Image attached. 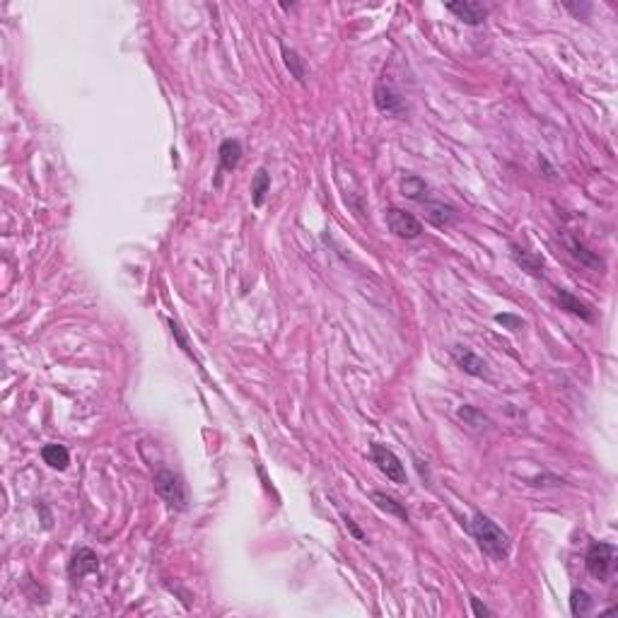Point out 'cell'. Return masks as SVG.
<instances>
[{"instance_id":"cell-1","label":"cell","mask_w":618,"mask_h":618,"mask_svg":"<svg viewBox=\"0 0 618 618\" xmlns=\"http://www.w3.org/2000/svg\"><path fill=\"white\" fill-rule=\"evenodd\" d=\"M469 532L476 541H478L481 551L488 553L493 560H502L507 558V551H510V536L502 532L500 527L485 515H473L471 522H469Z\"/></svg>"},{"instance_id":"cell-2","label":"cell","mask_w":618,"mask_h":618,"mask_svg":"<svg viewBox=\"0 0 618 618\" xmlns=\"http://www.w3.org/2000/svg\"><path fill=\"white\" fill-rule=\"evenodd\" d=\"M584 565H587V572L597 579H609L616 570V546L614 544H604V541H597L587 549V556H584Z\"/></svg>"},{"instance_id":"cell-3","label":"cell","mask_w":618,"mask_h":618,"mask_svg":"<svg viewBox=\"0 0 618 618\" xmlns=\"http://www.w3.org/2000/svg\"><path fill=\"white\" fill-rule=\"evenodd\" d=\"M155 490L172 510H184L186 502H189V493H186V483L182 481V476L169 471V469H162V471L155 473Z\"/></svg>"},{"instance_id":"cell-4","label":"cell","mask_w":618,"mask_h":618,"mask_svg":"<svg viewBox=\"0 0 618 618\" xmlns=\"http://www.w3.org/2000/svg\"><path fill=\"white\" fill-rule=\"evenodd\" d=\"M372 459H375L377 469H379L389 481H394V483H398V485L406 483V469H403L401 459H398L389 447L377 445L375 442V445H372Z\"/></svg>"},{"instance_id":"cell-5","label":"cell","mask_w":618,"mask_h":618,"mask_svg":"<svg viewBox=\"0 0 618 618\" xmlns=\"http://www.w3.org/2000/svg\"><path fill=\"white\" fill-rule=\"evenodd\" d=\"M387 225L401 239H415L423 234V225L418 222V217L401 210V208H389V210H387Z\"/></svg>"},{"instance_id":"cell-6","label":"cell","mask_w":618,"mask_h":618,"mask_svg":"<svg viewBox=\"0 0 618 618\" xmlns=\"http://www.w3.org/2000/svg\"><path fill=\"white\" fill-rule=\"evenodd\" d=\"M375 104L387 116H396V119L406 116V100L387 83H379L375 87Z\"/></svg>"},{"instance_id":"cell-7","label":"cell","mask_w":618,"mask_h":618,"mask_svg":"<svg viewBox=\"0 0 618 618\" xmlns=\"http://www.w3.org/2000/svg\"><path fill=\"white\" fill-rule=\"evenodd\" d=\"M447 10L450 13L457 15L462 22H466V25H483L485 18H488V8H485L483 3H476V0H464V3H450L447 5Z\"/></svg>"},{"instance_id":"cell-8","label":"cell","mask_w":618,"mask_h":618,"mask_svg":"<svg viewBox=\"0 0 618 618\" xmlns=\"http://www.w3.org/2000/svg\"><path fill=\"white\" fill-rule=\"evenodd\" d=\"M452 358H454V363H457L459 368L466 372V375L488 377V365H485V360L478 358V355H476L473 351H469V348H464V346L452 348Z\"/></svg>"},{"instance_id":"cell-9","label":"cell","mask_w":618,"mask_h":618,"mask_svg":"<svg viewBox=\"0 0 618 618\" xmlns=\"http://www.w3.org/2000/svg\"><path fill=\"white\" fill-rule=\"evenodd\" d=\"M68 570L73 577H85V575H90V572L100 570V558H97L95 551H90V549H78L73 556V560H70Z\"/></svg>"},{"instance_id":"cell-10","label":"cell","mask_w":618,"mask_h":618,"mask_svg":"<svg viewBox=\"0 0 618 618\" xmlns=\"http://www.w3.org/2000/svg\"><path fill=\"white\" fill-rule=\"evenodd\" d=\"M556 300H558V304H560V309L570 311V314H575L584 321H594L592 307H589L587 302H582V300H577L575 295L567 293V290H556Z\"/></svg>"},{"instance_id":"cell-11","label":"cell","mask_w":618,"mask_h":618,"mask_svg":"<svg viewBox=\"0 0 618 618\" xmlns=\"http://www.w3.org/2000/svg\"><path fill=\"white\" fill-rule=\"evenodd\" d=\"M425 208H428V220L437 227H450L457 222V210L452 206L442 203V201H423Z\"/></svg>"},{"instance_id":"cell-12","label":"cell","mask_w":618,"mask_h":618,"mask_svg":"<svg viewBox=\"0 0 618 618\" xmlns=\"http://www.w3.org/2000/svg\"><path fill=\"white\" fill-rule=\"evenodd\" d=\"M565 244H567V251H570V256H575V259L579 261V264L582 266H589V268H604V261L599 259L597 254H594V251H589L587 247H584L582 242H579L577 237H567L565 239Z\"/></svg>"},{"instance_id":"cell-13","label":"cell","mask_w":618,"mask_h":618,"mask_svg":"<svg viewBox=\"0 0 618 618\" xmlns=\"http://www.w3.org/2000/svg\"><path fill=\"white\" fill-rule=\"evenodd\" d=\"M242 160V143L237 138H227L220 145V169L222 172H232Z\"/></svg>"},{"instance_id":"cell-14","label":"cell","mask_w":618,"mask_h":618,"mask_svg":"<svg viewBox=\"0 0 618 618\" xmlns=\"http://www.w3.org/2000/svg\"><path fill=\"white\" fill-rule=\"evenodd\" d=\"M457 415L464 420V425H471V428H476V430H483V428H490V425H493V423H490V418L483 411H481V408L469 406V403L459 406Z\"/></svg>"},{"instance_id":"cell-15","label":"cell","mask_w":618,"mask_h":618,"mask_svg":"<svg viewBox=\"0 0 618 618\" xmlns=\"http://www.w3.org/2000/svg\"><path fill=\"white\" fill-rule=\"evenodd\" d=\"M428 184H425V179L420 177H406L401 182V194L406 196V199L411 201H418V203H423V201H428Z\"/></svg>"},{"instance_id":"cell-16","label":"cell","mask_w":618,"mask_h":618,"mask_svg":"<svg viewBox=\"0 0 618 618\" xmlns=\"http://www.w3.org/2000/svg\"><path fill=\"white\" fill-rule=\"evenodd\" d=\"M41 457H43V462H46L48 466L58 469V471H63V469L70 464V454H68V450H65L63 445H46L41 450Z\"/></svg>"},{"instance_id":"cell-17","label":"cell","mask_w":618,"mask_h":618,"mask_svg":"<svg viewBox=\"0 0 618 618\" xmlns=\"http://www.w3.org/2000/svg\"><path fill=\"white\" fill-rule=\"evenodd\" d=\"M281 51H283V58H286L288 70L293 73V78L302 85L307 83V68H304V61L300 58V53L293 51V48H288V46H281Z\"/></svg>"},{"instance_id":"cell-18","label":"cell","mask_w":618,"mask_h":618,"mask_svg":"<svg viewBox=\"0 0 618 618\" xmlns=\"http://www.w3.org/2000/svg\"><path fill=\"white\" fill-rule=\"evenodd\" d=\"M512 256H515V261L519 266H524V271L534 273V276H541V273H544V259H541V256L529 254V251L519 249V247H515V244H512Z\"/></svg>"},{"instance_id":"cell-19","label":"cell","mask_w":618,"mask_h":618,"mask_svg":"<svg viewBox=\"0 0 618 618\" xmlns=\"http://www.w3.org/2000/svg\"><path fill=\"white\" fill-rule=\"evenodd\" d=\"M372 502H375V505L379 507V510H384V512H391V515H396L398 519H403V522H408V512L403 510V505H401V502H396L391 495H387V493H372Z\"/></svg>"},{"instance_id":"cell-20","label":"cell","mask_w":618,"mask_h":618,"mask_svg":"<svg viewBox=\"0 0 618 618\" xmlns=\"http://www.w3.org/2000/svg\"><path fill=\"white\" fill-rule=\"evenodd\" d=\"M268 189H271V177H268L266 169H259L254 177V182H251V199H254V206H264V199L268 194Z\"/></svg>"},{"instance_id":"cell-21","label":"cell","mask_w":618,"mask_h":618,"mask_svg":"<svg viewBox=\"0 0 618 618\" xmlns=\"http://www.w3.org/2000/svg\"><path fill=\"white\" fill-rule=\"evenodd\" d=\"M592 604H594L592 597H589L584 589H575V592H572V597H570L572 616H587L589 611H592Z\"/></svg>"},{"instance_id":"cell-22","label":"cell","mask_w":618,"mask_h":618,"mask_svg":"<svg viewBox=\"0 0 618 618\" xmlns=\"http://www.w3.org/2000/svg\"><path fill=\"white\" fill-rule=\"evenodd\" d=\"M495 321H497V324H507V326H510V329H515V331H517V329H522V326H524V321L519 319V316H510V314H497V316H495Z\"/></svg>"},{"instance_id":"cell-23","label":"cell","mask_w":618,"mask_h":618,"mask_svg":"<svg viewBox=\"0 0 618 618\" xmlns=\"http://www.w3.org/2000/svg\"><path fill=\"white\" fill-rule=\"evenodd\" d=\"M565 8L570 10L572 15H577V18H587V13H589V10H592V5H589V3H582V5L565 3Z\"/></svg>"},{"instance_id":"cell-24","label":"cell","mask_w":618,"mask_h":618,"mask_svg":"<svg viewBox=\"0 0 618 618\" xmlns=\"http://www.w3.org/2000/svg\"><path fill=\"white\" fill-rule=\"evenodd\" d=\"M471 606H473V614H476V616H493V611L485 609V606L481 604L478 599H471Z\"/></svg>"},{"instance_id":"cell-25","label":"cell","mask_w":618,"mask_h":618,"mask_svg":"<svg viewBox=\"0 0 618 618\" xmlns=\"http://www.w3.org/2000/svg\"><path fill=\"white\" fill-rule=\"evenodd\" d=\"M346 527H348V529H351V532H353V536H355V539H360V541H363V539H365V536H363V532H360V529H358V527H355V522H353V519H351V517H346Z\"/></svg>"}]
</instances>
